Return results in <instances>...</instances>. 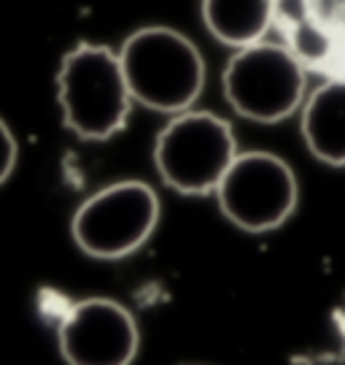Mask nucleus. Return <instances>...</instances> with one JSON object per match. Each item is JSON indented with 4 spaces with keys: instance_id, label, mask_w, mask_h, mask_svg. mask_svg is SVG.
I'll use <instances>...</instances> for the list:
<instances>
[{
    "instance_id": "f257e3e1",
    "label": "nucleus",
    "mask_w": 345,
    "mask_h": 365,
    "mask_svg": "<svg viewBox=\"0 0 345 365\" xmlns=\"http://www.w3.org/2000/svg\"><path fill=\"white\" fill-rule=\"evenodd\" d=\"M119 60L132 101L167 117L194 108L205 87V57L192 38L167 25L129 33Z\"/></svg>"
},
{
    "instance_id": "f03ea898",
    "label": "nucleus",
    "mask_w": 345,
    "mask_h": 365,
    "mask_svg": "<svg viewBox=\"0 0 345 365\" xmlns=\"http://www.w3.org/2000/svg\"><path fill=\"white\" fill-rule=\"evenodd\" d=\"M63 125L84 141H108L127 128L132 111L119 52L105 43H76L57 68Z\"/></svg>"
},
{
    "instance_id": "7ed1b4c3",
    "label": "nucleus",
    "mask_w": 345,
    "mask_h": 365,
    "mask_svg": "<svg viewBox=\"0 0 345 365\" xmlns=\"http://www.w3.org/2000/svg\"><path fill=\"white\" fill-rule=\"evenodd\" d=\"M238 155L230 122L203 108L170 117L154 141V168L179 195H216Z\"/></svg>"
},
{
    "instance_id": "20e7f679",
    "label": "nucleus",
    "mask_w": 345,
    "mask_h": 365,
    "mask_svg": "<svg viewBox=\"0 0 345 365\" xmlns=\"http://www.w3.org/2000/svg\"><path fill=\"white\" fill-rule=\"evenodd\" d=\"M221 87L235 114L259 125H275L305 103L307 68L286 43L259 41L232 52Z\"/></svg>"
},
{
    "instance_id": "39448f33",
    "label": "nucleus",
    "mask_w": 345,
    "mask_h": 365,
    "mask_svg": "<svg viewBox=\"0 0 345 365\" xmlns=\"http://www.w3.org/2000/svg\"><path fill=\"white\" fill-rule=\"evenodd\" d=\"M162 217L152 184L124 179L92 192L70 220L76 247L95 260H122L149 241Z\"/></svg>"
},
{
    "instance_id": "423d86ee",
    "label": "nucleus",
    "mask_w": 345,
    "mask_h": 365,
    "mask_svg": "<svg viewBox=\"0 0 345 365\" xmlns=\"http://www.w3.org/2000/svg\"><path fill=\"white\" fill-rule=\"evenodd\" d=\"M299 200L294 168L272 152H240L216 190L224 220L245 233H270L292 220Z\"/></svg>"
},
{
    "instance_id": "0eeeda50",
    "label": "nucleus",
    "mask_w": 345,
    "mask_h": 365,
    "mask_svg": "<svg viewBox=\"0 0 345 365\" xmlns=\"http://www.w3.org/2000/svg\"><path fill=\"white\" fill-rule=\"evenodd\" d=\"M68 365H132L141 349V327L114 298L76 300L57 327Z\"/></svg>"
},
{
    "instance_id": "6e6552de",
    "label": "nucleus",
    "mask_w": 345,
    "mask_h": 365,
    "mask_svg": "<svg viewBox=\"0 0 345 365\" xmlns=\"http://www.w3.org/2000/svg\"><path fill=\"white\" fill-rule=\"evenodd\" d=\"M275 25L307 71L345 76V0H278Z\"/></svg>"
},
{
    "instance_id": "1a4fd4ad",
    "label": "nucleus",
    "mask_w": 345,
    "mask_h": 365,
    "mask_svg": "<svg viewBox=\"0 0 345 365\" xmlns=\"http://www.w3.org/2000/svg\"><path fill=\"white\" fill-rule=\"evenodd\" d=\"M307 152L334 168L345 165V76L327 78L299 108Z\"/></svg>"
},
{
    "instance_id": "9d476101",
    "label": "nucleus",
    "mask_w": 345,
    "mask_h": 365,
    "mask_svg": "<svg viewBox=\"0 0 345 365\" xmlns=\"http://www.w3.org/2000/svg\"><path fill=\"white\" fill-rule=\"evenodd\" d=\"M278 0H203L200 14L208 33L230 46L243 49L265 41L267 30L275 25Z\"/></svg>"
},
{
    "instance_id": "9b49d317",
    "label": "nucleus",
    "mask_w": 345,
    "mask_h": 365,
    "mask_svg": "<svg viewBox=\"0 0 345 365\" xmlns=\"http://www.w3.org/2000/svg\"><path fill=\"white\" fill-rule=\"evenodd\" d=\"M16 157H19L16 135L9 128V122L0 117V184H6L11 179L14 168H16Z\"/></svg>"
}]
</instances>
